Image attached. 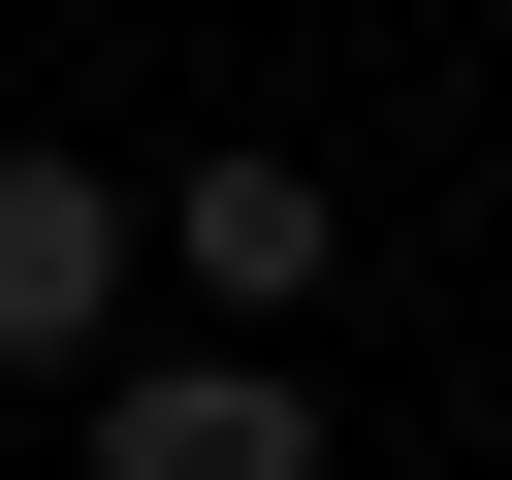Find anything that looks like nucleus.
<instances>
[{"mask_svg": "<svg viewBox=\"0 0 512 480\" xmlns=\"http://www.w3.org/2000/svg\"><path fill=\"white\" fill-rule=\"evenodd\" d=\"M128 256H160V288H192V320H224V352H288V320H320V256H352V224H320V160H192V192H160V224H128Z\"/></svg>", "mask_w": 512, "mask_h": 480, "instance_id": "obj_2", "label": "nucleus"}, {"mask_svg": "<svg viewBox=\"0 0 512 480\" xmlns=\"http://www.w3.org/2000/svg\"><path fill=\"white\" fill-rule=\"evenodd\" d=\"M96 480H320L288 352H96Z\"/></svg>", "mask_w": 512, "mask_h": 480, "instance_id": "obj_3", "label": "nucleus"}, {"mask_svg": "<svg viewBox=\"0 0 512 480\" xmlns=\"http://www.w3.org/2000/svg\"><path fill=\"white\" fill-rule=\"evenodd\" d=\"M128 288H160V256H128V192H96L64 128H0V384H96V352H128Z\"/></svg>", "mask_w": 512, "mask_h": 480, "instance_id": "obj_1", "label": "nucleus"}]
</instances>
